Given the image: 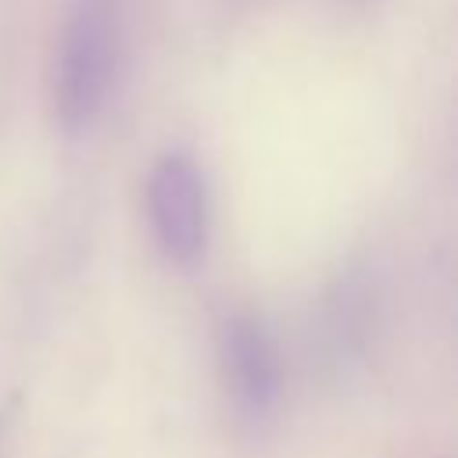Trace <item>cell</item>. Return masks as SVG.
I'll return each instance as SVG.
<instances>
[{
  "label": "cell",
  "mask_w": 458,
  "mask_h": 458,
  "mask_svg": "<svg viewBox=\"0 0 458 458\" xmlns=\"http://www.w3.org/2000/svg\"><path fill=\"white\" fill-rule=\"evenodd\" d=\"M147 215L157 247L175 265H193L208 247V186L186 150L154 161L147 175Z\"/></svg>",
  "instance_id": "3957f363"
},
{
  "label": "cell",
  "mask_w": 458,
  "mask_h": 458,
  "mask_svg": "<svg viewBox=\"0 0 458 458\" xmlns=\"http://www.w3.org/2000/svg\"><path fill=\"white\" fill-rule=\"evenodd\" d=\"M118 68V18L104 0H82L57 39L54 111L68 132H82L107 104Z\"/></svg>",
  "instance_id": "6da1fadb"
},
{
  "label": "cell",
  "mask_w": 458,
  "mask_h": 458,
  "mask_svg": "<svg viewBox=\"0 0 458 458\" xmlns=\"http://www.w3.org/2000/svg\"><path fill=\"white\" fill-rule=\"evenodd\" d=\"M218 365L225 394L247 426H261L283 401V361L276 336L250 311H233L218 326Z\"/></svg>",
  "instance_id": "7a4b0ae2"
}]
</instances>
